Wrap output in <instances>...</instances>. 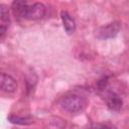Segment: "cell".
I'll list each match as a JSON object with an SVG mask.
<instances>
[{
    "label": "cell",
    "instance_id": "obj_7",
    "mask_svg": "<svg viewBox=\"0 0 129 129\" xmlns=\"http://www.w3.org/2000/svg\"><path fill=\"white\" fill-rule=\"evenodd\" d=\"M1 25H0V38L2 39L7 31L8 25H9V12L8 8L5 5H1Z\"/></svg>",
    "mask_w": 129,
    "mask_h": 129
},
{
    "label": "cell",
    "instance_id": "obj_3",
    "mask_svg": "<svg viewBox=\"0 0 129 129\" xmlns=\"http://www.w3.org/2000/svg\"><path fill=\"white\" fill-rule=\"evenodd\" d=\"M45 15V6L41 3H35L32 6H29L26 17L29 20H37L42 18Z\"/></svg>",
    "mask_w": 129,
    "mask_h": 129
},
{
    "label": "cell",
    "instance_id": "obj_5",
    "mask_svg": "<svg viewBox=\"0 0 129 129\" xmlns=\"http://www.w3.org/2000/svg\"><path fill=\"white\" fill-rule=\"evenodd\" d=\"M12 11L13 14L17 17H26L27 11L29 9V6L27 4L26 0H14L12 3Z\"/></svg>",
    "mask_w": 129,
    "mask_h": 129
},
{
    "label": "cell",
    "instance_id": "obj_8",
    "mask_svg": "<svg viewBox=\"0 0 129 129\" xmlns=\"http://www.w3.org/2000/svg\"><path fill=\"white\" fill-rule=\"evenodd\" d=\"M60 17H61L62 24H63V27H64L66 31L69 34H72L75 31V28H76V24H75L74 19L71 17V15L67 11H61Z\"/></svg>",
    "mask_w": 129,
    "mask_h": 129
},
{
    "label": "cell",
    "instance_id": "obj_4",
    "mask_svg": "<svg viewBox=\"0 0 129 129\" xmlns=\"http://www.w3.org/2000/svg\"><path fill=\"white\" fill-rule=\"evenodd\" d=\"M0 86H1L2 91L7 92V93H12L15 91L17 87V83L11 76L2 73L1 78H0Z\"/></svg>",
    "mask_w": 129,
    "mask_h": 129
},
{
    "label": "cell",
    "instance_id": "obj_9",
    "mask_svg": "<svg viewBox=\"0 0 129 129\" xmlns=\"http://www.w3.org/2000/svg\"><path fill=\"white\" fill-rule=\"evenodd\" d=\"M8 120L11 123L20 124V125H28V124L32 123V121H31L30 118H27V117H18V116H14V115L8 116Z\"/></svg>",
    "mask_w": 129,
    "mask_h": 129
},
{
    "label": "cell",
    "instance_id": "obj_6",
    "mask_svg": "<svg viewBox=\"0 0 129 129\" xmlns=\"http://www.w3.org/2000/svg\"><path fill=\"white\" fill-rule=\"evenodd\" d=\"M106 102H107V106L110 110L112 111H119L122 107V99L115 93H109L107 95V98H106Z\"/></svg>",
    "mask_w": 129,
    "mask_h": 129
},
{
    "label": "cell",
    "instance_id": "obj_2",
    "mask_svg": "<svg viewBox=\"0 0 129 129\" xmlns=\"http://www.w3.org/2000/svg\"><path fill=\"white\" fill-rule=\"evenodd\" d=\"M120 27H121V25L118 21L110 22L98 29L97 37L100 39H108V38L115 37L117 35V33L119 32Z\"/></svg>",
    "mask_w": 129,
    "mask_h": 129
},
{
    "label": "cell",
    "instance_id": "obj_1",
    "mask_svg": "<svg viewBox=\"0 0 129 129\" xmlns=\"http://www.w3.org/2000/svg\"><path fill=\"white\" fill-rule=\"evenodd\" d=\"M86 104L87 102L83 97L74 94L63 97L62 100L60 101L61 108L70 113H77L82 111L86 107Z\"/></svg>",
    "mask_w": 129,
    "mask_h": 129
}]
</instances>
